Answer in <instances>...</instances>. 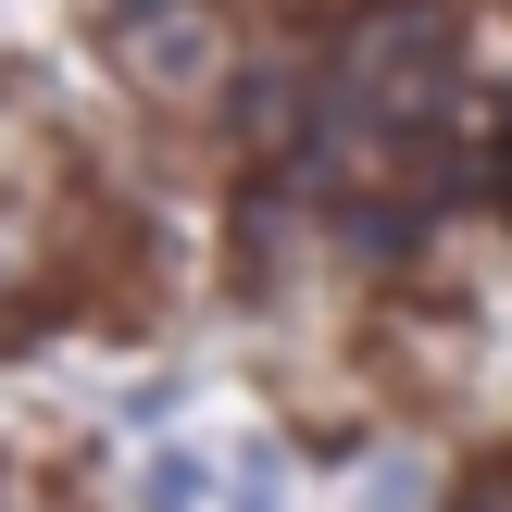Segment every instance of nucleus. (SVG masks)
I'll use <instances>...</instances> for the list:
<instances>
[{
	"instance_id": "1",
	"label": "nucleus",
	"mask_w": 512,
	"mask_h": 512,
	"mask_svg": "<svg viewBox=\"0 0 512 512\" xmlns=\"http://www.w3.org/2000/svg\"><path fill=\"white\" fill-rule=\"evenodd\" d=\"M113 63L138 100H213L225 88V25L200 0H125L113 13Z\"/></svg>"
},
{
	"instance_id": "3",
	"label": "nucleus",
	"mask_w": 512,
	"mask_h": 512,
	"mask_svg": "<svg viewBox=\"0 0 512 512\" xmlns=\"http://www.w3.org/2000/svg\"><path fill=\"white\" fill-rule=\"evenodd\" d=\"M363 512H425V475L413 463H375L363 475Z\"/></svg>"
},
{
	"instance_id": "2",
	"label": "nucleus",
	"mask_w": 512,
	"mask_h": 512,
	"mask_svg": "<svg viewBox=\"0 0 512 512\" xmlns=\"http://www.w3.org/2000/svg\"><path fill=\"white\" fill-rule=\"evenodd\" d=\"M150 512H213V463L163 450V463H150Z\"/></svg>"
}]
</instances>
